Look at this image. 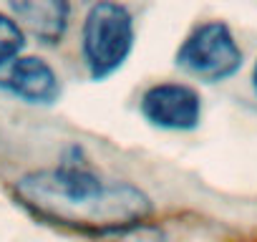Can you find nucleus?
I'll return each mask as SVG.
<instances>
[{"mask_svg":"<svg viewBox=\"0 0 257 242\" xmlns=\"http://www.w3.org/2000/svg\"><path fill=\"white\" fill-rule=\"evenodd\" d=\"M16 194L36 217L81 232L128 229L154 212L139 187L103 179L81 167L33 172L16 184Z\"/></svg>","mask_w":257,"mask_h":242,"instance_id":"1","label":"nucleus"},{"mask_svg":"<svg viewBox=\"0 0 257 242\" xmlns=\"http://www.w3.org/2000/svg\"><path fill=\"white\" fill-rule=\"evenodd\" d=\"M81 48L91 78L101 81L116 73L134 48V18L128 8L118 3L91 6L83 21Z\"/></svg>","mask_w":257,"mask_h":242,"instance_id":"2","label":"nucleus"},{"mask_svg":"<svg viewBox=\"0 0 257 242\" xmlns=\"http://www.w3.org/2000/svg\"><path fill=\"white\" fill-rule=\"evenodd\" d=\"M177 66L199 81L217 83L239 71L242 51L224 23L209 21L197 26L184 38L177 51Z\"/></svg>","mask_w":257,"mask_h":242,"instance_id":"3","label":"nucleus"},{"mask_svg":"<svg viewBox=\"0 0 257 242\" xmlns=\"http://www.w3.org/2000/svg\"><path fill=\"white\" fill-rule=\"evenodd\" d=\"M142 113L152 127L192 132L202 118V98L187 83H157L142 96Z\"/></svg>","mask_w":257,"mask_h":242,"instance_id":"4","label":"nucleus"},{"mask_svg":"<svg viewBox=\"0 0 257 242\" xmlns=\"http://www.w3.org/2000/svg\"><path fill=\"white\" fill-rule=\"evenodd\" d=\"M8 88L31 103H53L61 91L56 71L36 56H23L11 63Z\"/></svg>","mask_w":257,"mask_h":242,"instance_id":"5","label":"nucleus"},{"mask_svg":"<svg viewBox=\"0 0 257 242\" xmlns=\"http://www.w3.org/2000/svg\"><path fill=\"white\" fill-rule=\"evenodd\" d=\"M16 18L43 43H56L68 23V6L58 0H38V3H13Z\"/></svg>","mask_w":257,"mask_h":242,"instance_id":"6","label":"nucleus"},{"mask_svg":"<svg viewBox=\"0 0 257 242\" xmlns=\"http://www.w3.org/2000/svg\"><path fill=\"white\" fill-rule=\"evenodd\" d=\"M23 43H26V36H23L21 26L13 18L0 13V66L18 61V53L23 51Z\"/></svg>","mask_w":257,"mask_h":242,"instance_id":"7","label":"nucleus"},{"mask_svg":"<svg viewBox=\"0 0 257 242\" xmlns=\"http://www.w3.org/2000/svg\"><path fill=\"white\" fill-rule=\"evenodd\" d=\"M252 86H254V93H257V63H254V71H252Z\"/></svg>","mask_w":257,"mask_h":242,"instance_id":"8","label":"nucleus"}]
</instances>
